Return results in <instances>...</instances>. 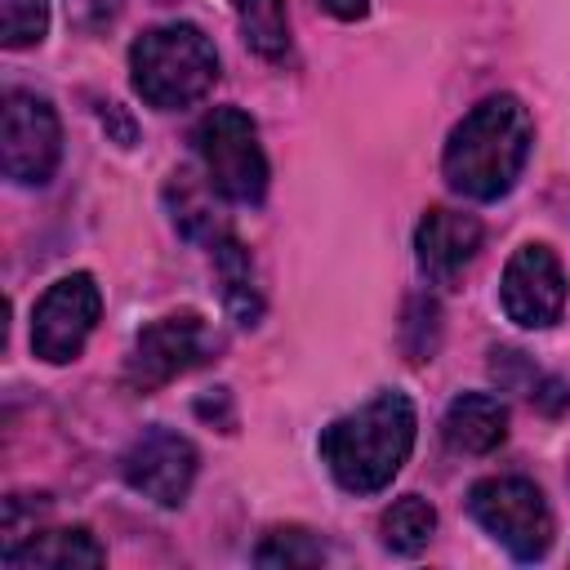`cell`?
Returning <instances> with one entry per match:
<instances>
[{
  "instance_id": "obj_1",
  "label": "cell",
  "mask_w": 570,
  "mask_h": 570,
  "mask_svg": "<svg viewBox=\"0 0 570 570\" xmlns=\"http://www.w3.org/2000/svg\"><path fill=\"white\" fill-rule=\"evenodd\" d=\"M534 147V120L512 94L481 98L445 138L441 174L468 200H499L517 187Z\"/></svg>"
},
{
  "instance_id": "obj_2",
  "label": "cell",
  "mask_w": 570,
  "mask_h": 570,
  "mask_svg": "<svg viewBox=\"0 0 570 570\" xmlns=\"http://www.w3.org/2000/svg\"><path fill=\"white\" fill-rule=\"evenodd\" d=\"M419 414L405 392H379L361 410L321 428V463L347 494H379L392 485L414 450Z\"/></svg>"
},
{
  "instance_id": "obj_3",
  "label": "cell",
  "mask_w": 570,
  "mask_h": 570,
  "mask_svg": "<svg viewBox=\"0 0 570 570\" xmlns=\"http://www.w3.org/2000/svg\"><path fill=\"white\" fill-rule=\"evenodd\" d=\"M129 80L147 107H160V111L191 107L218 80V49L196 22L147 27L129 45Z\"/></svg>"
},
{
  "instance_id": "obj_4",
  "label": "cell",
  "mask_w": 570,
  "mask_h": 570,
  "mask_svg": "<svg viewBox=\"0 0 570 570\" xmlns=\"http://www.w3.org/2000/svg\"><path fill=\"white\" fill-rule=\"evenodd\" d=\"M196 156L223 200L258 205L267 196V156L258 142V125L240 107H214L196 125Z\"/></svg>"
},
{
  "instance_id": "obj_5",
  "label": "cell",
  "mask_w": 570,
  "mask_h": 570,
  "mask_svg": "<svg viewBox=\"0 0 570 570\" xmlns=\"http://www.w3.org/2000/svg\"><path fill=\"white\" fill-rule=\"evenodd\" d=\"M472 521L517 561H539L552 548V508L525 476H485L468 490Z\"/></svg>"
},
{
  "instance_id": "obj_6",
  "label": "cell",
  "mask_w": 570,
  "mask_h": 570,
  "mask_svg": "<svg viewBox=\"0 0 570 570\" xmlns=\"http://www.w3.org/2000/svg\"><path fill=\"white\" fill-rule=\"evenodd\" d=\"M214 352H218V338L209 334V321L200 312H169L147 330H138L125 361V387L138 396L160 392L178 374L205 365Z\"/></svg>"
},
{
  "instance_id": "obj_7",
  "label": "cell",
  "mask_w": 570,
  "mask_h": 570,
  "mask_svg": "<svg viewBox=\"0 0 570 570\" xmlns=\"http://www.w3.org/2000/svg\"><path fill=\"white\" fill-rule=\"evenodd\" d=\"M62 156V125L58 111L31 94L9 89L0 107V169L18 187H45Z\"/></svg>"
},
{
  "instance_id": "obj_8",
  "label": "cell",
  "mask_w": 570,
  "mask_h": 570,
  "mask_svg": "<svg viewBox=\"0 0 570 570\" xmlns=\"http://www.w3.org/2000/svg\"><path fill=\"white\" fill-rule=\"evenodd\" d=\"M98 312H102V289L94 285L89 272L58 276L31 312V352L49 365L76 361L98 325Z\"/></svg>"
},
{
  "instance_id": "obj_9",
  "label": "cell",
  "mask_w": 570,
  "mask_h": 570,
  "mask_svg": "<svg viewBox=\"0 0 570 570\" xmlns=\"http://www.w3.org/2000/svg\"><path fill=\"white\" fill-rule=\"evenodd\" d=\"M499 303L508 312L512 325L521 330H548L561 321L566 312V272L557 263V254L539 240L521 245L499 281Z\"/></svg>"
},
{
  "instance_id": "obj_10",
  "label": "cell",
  "mask_w": 570,
  "mask_h": 570,
  "mask_svg": "<svg viewBox=\"0 0 570 570\" xmlns=\"http://www.w3.org/2000/svg\"><path fill=\"white\" fill-rule=\"evenodd\" d=\"M196 445L169 428H147L120 459V472L129 481V490H138L142 499L160 503V508H178L191 494L196 481Z\"/></svg>"
},
{
  "instance_id": "obj_11",
  "label": "cell",
  "mask_w": 570,
  "mask_h": 570,
  "mask_svg": "<svg viewBox=\"0 0 570 570\" xmlns=\"http://www.w3.org/2000/svg\"><path fill=\"white\" fill-rule=\"evenodd\" d=\"M481 240H485V227H481L476 214L436 205V209H428V214L419 218V227H414V258H419V267H423L428 281L450 285V281L476 258Z\"/></svg>"
},
{
  "instance_id": "obj_12",
  "label": "cell",
  "mask_w": 570,
  "mask_h": 570,
  "mask_svg": "<svg viewBox=\"0 0 570 570\" xmlns=\"http://www.w3.org/2000/svg\"><path fill=\"white\" fill-rule=\"evenodd\" d=\"M441 436L454 454H490L508 436V405L494 392H459L441 419Z\"/></svg>"
},
{
  "instance_id": "obj_13",
  "label": "cell",
  "mask_w": 570,
  "mask_h": 570,
  "mask_svg": "<svg viewBox=\"0 0 570 570\" xmlns=\"http://www.w3.org/2000/svg\"><path fill=\"white\" fill-rule=\"evenodd\" d=\"M209 254H214L218 298H223L227 316L236 325H258V316H263V289H258V272H254L249 249L232 232H223V236L209 240Z\"/></svg>"
},
{
  "instance_id": "obj_14",
  "label": "cell",
  "mask_w": 570,
  "mask_h": 570,
  "mask_svg": "<svg viewBox=\"0 0 570 570\" xmlns=\"http://www.w3.org/2000/svg\"><path fill=\"white\" fill-rule=\"evenodd\" d=\"M102 561H107V552H102V543L85 525L40 530L27 543H9L4 548V566L9 570H36V566L71 570V566H102Z\"/></svg>"
},
{
  "instance_id": "obj_15",
  "label": "cell",
  "mask_w": 570,
  "mask_h": 570,
  "mask_svg": "<svg viewBox=\"0 0 570 570\" xmlns=\"http://www.w3.org/2000/svg\"><path fill=\"white\" fill-rule=\"evenodd\" d=\"M490 374H494V383L499 387H508V392H521L539 414H548V419H557L566 405H570V383L566 379H557V374H543L525 352H517V347H494L490 352Z\"/></svg>"
},
{
  "instance_id": "obj_16",
  "label": "cell",
  "mask_w": 570,
  "mask_h": 570,
  "mask_svg": "<svg viewBox=\"0 0 570 570\" xmlns=\"http://www.w3.org/2000/svg\"><path fill=\"white\" fill-rule=\"evenodd\" d=\"M165 200H169V214H174V227L187 236V240H214L223 236V218L214 214V187L209 178L196 183L191 169H174L169 183H165Z\"/></svg>"
},
{
  "instance_id": "obj_17",
  "label": "cell",
  "mask_w": 570,
  "mask_h": 570,
  "mask_svg": "<svg viewBox=\"0 0 570 570\" xmlns=\"http://www.w3.org/2000/svg\"><path fill=\"white\" fill-rule=\"evenodd\" d=\"M236 9V22H240V36L245 45L267 58V62H285L289 58V9L285 0H232Z\"/></svg>"
},
{
  "instance_id": "obj_18",
  "label": "cell",
  "mask_w": 570,
  "mask_h": 570,
  "mask_svg": "<svg viewBox=\"0 0 570 570\" xmlns=\"http://www.w3.org/2000/svg\"><path fill=\"white\" fill-rule=\"evenodd\" d=\"M432 530H436V512H432V503L419 499V494H401V499L379 517V539H383V548L396 552V557L423 552L428 539H432Z\"/></svg>"
},
{
  "instance_id": "obj_19",
  "label": "cell",
  "mask_w": 570,
  "mask_h": 570,
  "mask_svg": "<svg viewBox=\"0 0 570 570\" xmlns=\"http://www.w3.org/2000/svg\"><path fill=\"white\" fill-rule=\"evenodd\" d=\"M258 566H321L325 561V548L312 530H298V525H276L267 530V539L258 543L254 552Z\"/></svg>"
},
{
  "instance_id": "obj_20",
  "label": "cell",
  "mask_w": 570,
  "mask_h": 570,
  "mask_svg": "<svg viewBox=\"0 0 570 570\" xmlns=\"http://www.w3.org/2000/svg\"><path fill=\"white\" fill-rule=\"evenodd\" d=\"M49 31V0H0V45L31 49Z\"/></svg>"
},
{
  "instance_id": "obj_21",
  "label": "cell",
  "mask_w": 570,
  "mask_h": 570,
  "mask_svg": "<svg viewBox=\"0 0 570 570\" xmlns=\"http://www.w3.org/2000/svg\"><path fill=\"white\" fill-rule=\"evenodd\" d=\"M120 4L125 0H67V18L76 27H85V31H98L120 13Z\"/></svg>"
},
{
  "instance_id": "obj_22",
  "label": "cell",
  "mask_w": 570,
  "mask_h": 570,
  "mask_svg": "<svg viewBox=\"0 0 570 570\" xmlns=\"http://www.w3.org/2000/svg\"><path fill=\"white\" fill-rule=\"evenodd\" d=\"M334 18H343V22H352V18H365V9H370V0H321Z\"/></svg>"
}]
</instances>
